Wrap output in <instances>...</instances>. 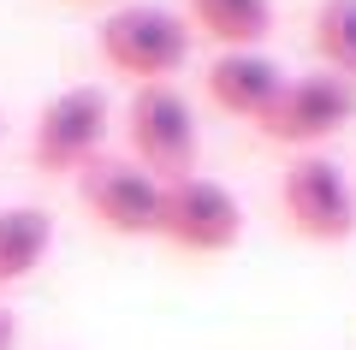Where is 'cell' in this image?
Masks as SVG:
<instances>
[{
  "label": "cell",
  "instance_id": "7a4b0ae2",
  "mask_svg": "<svg viewBox=\"0 0 356 350\" xmlns=\"http://www.w3.org/2000/svg\"><path fill=\"white\" fill-rule=\"evenodd\" d=\"M125 143H131V161L149 178H161V184L191 178L196 154H202V131H196V107L184 101V89L143 83L125 107Z\"/></svg>",
  "mask_w": 356,
  "mask_h": 350
},
{
  "label": "cell",
  "instance_id": "30bf717a",
  "mask_svg": "<svg viewBox=\"0 0 356 350\" xmlns=\"http://www.w3.org/2000/svg\"><path fill=\"white\" fill-rule=\"evenodd\" d=\"M54 250V214L48 208H30V202H13L0 208V291L6 285H24Z\"/></svg>",
  "mask_w": 356,
  "mask_h": 350
},
{
  "label": "cell",
  "instance_id": "5b68a950",
  "mask_svg": "<svg viewBox=\"0 0 356 350\" xmlns=\"http://www.w3.org/2000/svg\"><path fill=\"white\" fill-rule=\"evenodd\" d=\"M356 113V83L339 72H297L285 77L280 101L267 107V119L255 131H261L267 143H280V149H297V154H315L327 137H339L344 125H350Z\"/></svg>",
  "mask_w": 356,
  "mask_h": 350
},
{
  "label": "cell",
  "instance_id": "6da1fadb",
  "mask_svg": "<svg viewBox=\"0 0 356 350\" xmlns=\"http://www.w3.org/2000/svg\"><path fill=\"white\" fill-rule=\"evenodd\" d=\"M95 48H102L107 72L131 77V83L143 89V83H172V72L191 60L196 36H191V24H184V13H166V6L137 0V6H119V13L102 18Z\"/></svg>",
  "mask_w": 356,
  "mask_h": 350
},
{
  "label": "cell",
  "instance_id": "3957f363",
  "mask_svg": "<svg viewBox=\"0 0 356 350\" xmlns=\"http://www.w3.org/2000/svg\"><path fill=\"white\" fill-rule=\"evenodd\" d=\"M107 125H113L107 89L72 83L60 95H48L36 113V131H30L36 173H83V166H95L102 161V143H107Z\"/></svg>",
  "mask_w": 356,
  "mask_h": 350
},
{
  "label": "cell",
  "instance_id": "277c9868",
  "mask_svg": "<svg viewBox=\"0 0 356 350\" xmlns=\"http://www.w3.org/2000/svg\"><path fill=\"white\" fill-rule=\"evenodd\" d=\"M280 220L303 244H344L356 232V184L327 154H291L280 173Z\"/></svg>",
  "mask_w": 356,
  "mask_h": 350
},
{
  "label": "cell",
  "instance_id": "8fae6325",
  "mask_svg": "<svg viewBox=\"0 0 356 350\" xmlns=\"http://www.w3.org/2000/svg\"><path fill=\"white\" fill-rule=\"evenodd\" d=\"M309 42L321 54V72L356 77V0H321L315 24H309Z\"/></svg>",
  "mask_w": 356,
  "mask_h": 350
},
{
  "label": "cell",
  "instance_id": "7c38bea8",
  "mask_svg": "<svg viewBox=\"0 0 356 350\" xmlns=\"http://www.w3.org/2000/svg\"><path fill=\"white\" fill-rule=\"evenodd\" d=\"M0 350H18V315L0 303Z\"/></svg>",
  "mask_w": 356,
  "mask_h": 350
},
{
  "label": "cell",
  "instance_id": "8992f818",
  "mask_svg": "<svg viewBox=\"0 0 356 350\" xmlns=\"http://www.w3.org/2000/svg\"><path fill=\"white\" fill-rule=\"evenodd\" d=\"M161 238L191 255H226L243 244V202L208 173L172 178L161 202Z\"/></svg>",
  "mask_w": 356,
  "mask_h": 350
},
{
  "label": "cell",
  "instance_id": "9c48e42d",
  "mask_svg": "<svg viewBox=\"0 0 356 350\" xmlns=\"http://www.w3.org/2000/svg\"><path fill=\"white\" fill-rule=\"evenodd\" d=\"M184 24L220 54H261L273 36V0H184Z\"/></svg>",
  "mask_w": 356,
  "mask_h": 350
},
{
  "label": "cell",
  "instance_id": "ba28073f",
  "mask_svg": "<svg viewBox=\"0 0 356 350\" xmlns=\"http://www.w3.org/2000/svg\"><path fill=\"white\" fill-rule=\"evenodd\" d=\"M202 83H208V101H214L220 113L261 125L267 107H273L280 89H285V72L267 60V54H214V65L202 72Z\"/></svg>",
  "mask_w": 356,
  "mask_h": 350
},
{
  "label": "cell",
  "instance_id": "52a82bcc",
  "mask_svg": "<svg viewBox=\"0 0 356 350\" xmlns=\"http://www.w3.org/2000/svg\"><path fill=\"white\" fill-rule=\"evenodd\" d=\"M77 202L102 232L113 238H161V202L166 184L149 178L137 161H95L77 173Z\"/></svg>",
  "mask_w": 356,
  "mask_h": 350
}]
</instances>
